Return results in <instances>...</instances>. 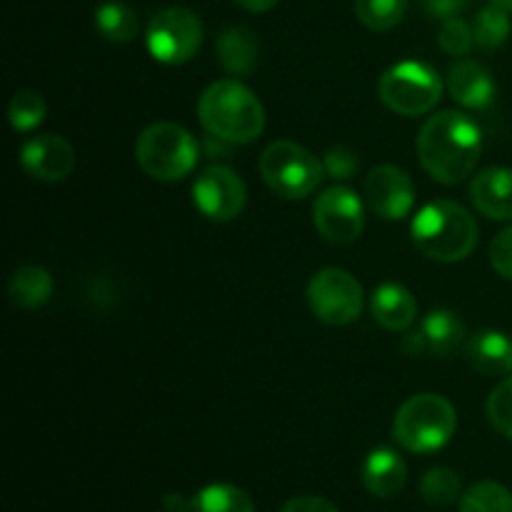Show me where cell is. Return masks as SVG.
<instances>
[{"label": "cell", "mask_w": 512, "mask_h": 512, "mask_svg": "<svg viewBox=\"0 0 512 512\" xmlns=\"http://www.w3.org/2000/svg\"><path fill=\"white\" fill-rule=\"evenodd\" d=\"M480 153L483 133L478 123L458 110L430 115L418 133V160L435 183H463L478 165Z\"/></svg>", "instance_id": "obj_1"}, {"label": "cell", "mask_w": 512, "mask_h": 512, "mask_svg": "<svg viewBox=\"0 0 512 512\" xmlns=\"http://www.w3.org/2000/svg\"><path fill=\"white\" fill-rule=\"evenodd\" d=\"M205 133L228 145H248L265 130V108L258 95L240 80H215L198 100Z\"/></svg>", "instance_id": "obj_2"}, {"label": "cell", "mask_w": 512, "mask_h": 512, "mask_svg": "<svg viewBox=\"0 0 512 512\" xmlns=\"http://www.w3.org/2000/svg\"><path fill=\"white\" fill-rule=\"evenodd\" d=\"M413 243L420 253L438 263H460L478 245V223L455 200H433L415 213Z\"/></svg>", "instance_id": "obj_3"}, {"label": "cell", "mask_w": 512, "mask_h": 512, "mask_svg": "<svg viewBox=\"0 0 512 512\" xmlns=\"http://www.w3.org/2000/svg\"><path fill=\"white\" fill-rule=\"evenodd\" d=\"M458 428V413L453 403L438 393H420L405 400L393 420V438L400 448L418 455L443 450Z\"/></svg>", "instance_id": "obj_4"}, {"label": "cell", "mask_w": 512, "mask_h": 512, "mask_svg": "<svg viewBox=\"0 0 512 512\" xmlns=\"http://www.w3.org/2000/svg\"><path fill=\"white\" fill-rule=\"evenodd\" d=\"M200 158V145L188 128L178 123H153L135 140V160L148 178L178 183L188 178Z\"/></svg>", "instance_id": "obj_5"}, {"label": "cell", "mask_w": 512, "mask_h": 512, "mask_svg": "<svg viewBox=\"0 0 512 512\" xmlns=\"http://www.w3.org/2000/svg\"><path fill=\"white\" fill-rule=\"evenodd\" d=\"M260 175L275 195L300 200L313 195L325 178V165L305 145L293 140H275L258 160Z\"/></svg>", "instance_id": "obj_6"}, {"label": "cell", "mask_w": 512, "mask_h": 512, "mask_svg": "<svg viewBox=\"0 0 512 512\" xmlns=\"http://www.w3.org/2000/svg\"><path fill=\"white\" fill-rule=\"evenodd\" d=\"M378 95L383 105L405 118H418L430 113L440 103L443 80L420 60H403L383 73L378 83Z\"/></svg>", "instance_id": "obj_7"}, {"label": "cell", "mask_w": 512, "mask_h": 512, "mask_svg": "<svg viewBox=\"0 0 512 512\" xmlns=\"http://www.w3.org/2000/svg\"><path fill=\"white\" fill-rule=\"evenodd\" d=\"M148 53L163 65H183L198 55L203 45V23L188 8H163L145 28Z\"/></svg>", "instance_id": "obj_8"}, {"label": "cell", "mask_w": 512, "mask_h": 512, "mask_svg": "<svg viewBox=\"0 0 512 512\" xmlns=\"http://www.w3.org/2000/svg\"><path fill=\"white\" fill-rule=\"evenodd\" d=\"M363 285L343 268H323L310 278L308 305L315 318L325 325H348L363 313Z\"/></svg>", "instance_id": "obj_9"}, {"label": "cell", "mask_w": 512, "mask_h": 512, "mask_svg": "<svg viewBox=\"0 0 512 512\" xmlns=\"http://www.w3.org/2000/svg\"><path fill=\"white\" fill-rule=\"evenodd\" d=\"M313 223L320 238L333 245H350L365 230V203L355 190L333 185L313 203Z\"/></svg>", "instance_id": "obj_10"}, {"label": "cell", "mask_w": 512, "mask_h": 512, "mask_svg": "<svg viewBox=\"0 0 512 512\" xmlns=\"http://www.w3.org/2000/svg\"><path fill=\"white\" fill-rule=\"evenodd\" d=\"M193 203L213 223H230L248 203V185L228 165H210L195 178Z\"/></svg>", "instance_id": "obj_11"}, {"label": "cell", "mask_w": 512, "mask_h": 512, "mask_svg": "<svg viewBox=\"0 0 512 512\" xmlns=\"http://www.w3.org/2000/svg\"><path fill=\"white\" fill-rule=\"evenodd\" d=\"M365 203L378 218L403 220L415 208V185L398 165H378L365 175Z\"/></svg>", "instance_id": "obj_12"}, {"label": "cell", "mask_w": 512, "mask_h": 512, "mask_svg": "<svg viewBox=\"0 0 512 512\" xmlns=\"http://www.w3.org/2000/svg\"><path fill=\"white\" fill-rule=\"evenodd\" d=\"M465 323L453 310H430L420 328L403 338V350L408 355H433L448 358L465 343Z\"/></svg>", "instance_id": "obj_13"}, {"label": "cell", "mask_w": 512, "mask_h": 512, "mask_svg": "<svg viewBox=\"0 0 512 512\" xmlns=\"http://www.w3.org/2000/svg\"><path fill=\"white\" fill-rule=\"evenodd\" d=\"M20 165L25 173L43 183H58L75 168V150L65 138L55 133L35 135L20 148Z\"/></svg>", "instance_id": "obj_14"}, {"label": "cell", "mask_w": 512, "mask_h": 512, "mask_svg": "<svg viewBox=\"0 0 512 512\" xmlns=\"http://www.w3.org/2000/svg\"><path fill=\"white\" fill-rule=\"evenodd\" d=\"M465 358L485 378L512 375V338L500 330H480L465 340Z\"/></svg>", "instance_id": "obj_15"}, {"label": "cell", "mask_w": 512, "mask_h": 512, "mask_svg": "<svg viewBox=\"0 0 512 512\" xmlns=\"http://www.w3.org/2000/svg\"><path fill=\"white\" fill-rule=\"evenodd\" d=\"M448 90L453 95L455 103L470 110L488 108L495 100V80L485 65L478 60L460 58L458 63L450 68L448 75Z\"/></svg>", "instance_id": "obj_16"}, {"label": "cell", "mask_w": 512, "mask_h": 512, "mask_svg": "<svg viewBox=\"0 0 512 512\" xmlns=\"http://www.w3.org/2000/svg\"><path fill=\"white\" fill-rule=\"evenodd\" d=\"M473 205L490 220H512V168H485L470 183Z\"/></svg>", "instance_id": "obj_17"}, {"label": "cell", "mask_w": 512, "mask_h": 512, "mask_svg": "<svg viewBox=\"0 0 512 512\" xmlns=\"http://www.w3.org/2000/svg\"><path fill=\"white\" fill-rule=\"evenodd\" d=\"M360 478H363L365 490L373 498L388 500L403 493L405 485H408V465L395 450L375 448L365 458Z\"/></svg>", "instance_id": "obj_18"}, {"label": "cell", "mask_w": 512, "mask_h": 512, "mask_svg": "<svg viewBox=\"0 0 512 512\" xmlns=\"http://www.w3.org/2000/svg\"><path fill=\"white\" fill-rule=\"evenodd\" d=\"M370 313L380 328L390 333H405L418 318V300L405 285L383 283L373 290Z\"/></svg>", "instance_id": "obj_19"}, {"label": "cell", "mask_w": 512, "mask_h": 512, "mask_svg": "<svg viewBox=\"0 0 512 512\" xmlns=\"http://www.w3.org/2000/svg\"><path fill=\"white\" fill-rule=\"evenodd\" d=\"M215 53L218 63L233 75H248L258 65L260 40L245 25H230L215 40Z\"/></svg>", "instance_id": "obj_20"}, {"label": "cell", "mask_w": 512, "mask_h": 512, "mask_svg": "<svg viewBox=\"0 0 512 512\" xmlns=\"http://www.w3.org/2000/svg\"><path fill=\"white\" fill-rule=\"evenodd\" d=\"M8 295L15 308H43L53 298V275L40 265H23L10 275Z\"/></svg>", "instance_id": "obj_21"}, {"label": "cell", "mask_w": 512, "mask_h": 512, "mask_svg": "<svg viewBox=\"0 0 512 512\" xmlns=\"http://www.w3.org/2000/svg\"><path fill=\"white\" fill-rule=\"evenodd\" d=\"M95 30L100 33V38H105L108 43H133L140 33V18L128 3H120V0H108V3H100L95 8Z\"/></svg>", "instance_id": "obj_22"}, {"label": "cell", "mask_w": 512, "mask_h": 512, "mask_svg": "<svg viewBox=\"0 0 512 512\" xmlns=\"http://www.w3.org/2000/svg\"><path fill=\"white\" fill-rule=\"evenodd\" d=\"M185 512H255V505L245 490L230 483H213L188 500Z\"/></svg>", "instance_id": "obj_23"}, {"label": "cell", "mask_w": 512, "mask_h": 512, "mask_svg": "<svg viewBox=\"0 0 512 512\" xmlns=\"http://www.w3.org/2000/svg\"><path fill=\"white\" fill-rule=\"evenodd\" d=\"M420 495L428 505L435 508H448L463 498V478L448 465L430 468L420 480Z\"/></svg>", "instance_id": "obj_24"}, {"label": "cell", "mask_w": 512, "mask_h": 512, "mask_svg": "<svg viewBox=\"0 0 512 512\" xmlns=\"http://www.w3.org/2000/svg\"><path fill=\"white\" fill-rule=\"evenodd\" d=\"M473 35H475V45L485 50H498L508 43L510 33H512V23H510V13L508 10L498 8V5L488 3L478 15L473 18Z\"/></svg>", "instance_id": "obj_25"}, {"label": "cell", "mask_w": 512, "mask_h": 512, "mask_svg": "<svg viewBox=\"0 0 512 512\" xmlns=\"http://www.w3.org/2000/svg\"><path fill=\"white\" fill-rule=\"evenodd\" d=\"M405 10H408V0H355L358 20L375 33H385L403 23Z\"/></svg>", "instance_id": "obj_26"}, {"label": "cell", "mask_w": 512, "mask_h": 512, "mask_svg": "<svg viewBox=\"0 0 512 512\" xmlns=\"http://www.w3.org/2000/svg\"><path fill=\"white\" fill-rule=\"evenodd\" d=\"M458 512H512V493L505 485L483 480L465 490Z\"/></svg>", "instance_id": "obj_27"}, {"label": "cell", "mask_w": 512, "mask_h": 512, "mask_svg": "<svg viewBox=\"0 0 512 512\" xmlns=\"http://www.w3.org/2000/svg\"><path fill=\"white\" fill-rule=\"evenodd\" d=\"M45 113H48V105L38 90H18L8 105L10 128L15 133H30L43 123Z\"/></svg>", "instance_id": "obj_28"}, {"label": "cell", "mask_w": 512, "mask_h": 512, "mask_svg": "<svg viewBox=\"0 0 512 512\" xmlns=\"http://www.w3.org/2000/svg\"><path fill=\"white\" fill-rule=\"evenodd\" d=\"M485 413H488L490 425H493L503 438L512 440V375H508V378L488 395Z\"/></svg>", "instance_id": "obj_29"}, {"label": "cell", "mask_w": 512, "mask_h": 512, "mask_svg": "<svg viewBox=\"0 0 512 512\" xmlns=\"http://www.w3.org/2000/svg\"><path fill=\"white\" fill-rule=\"evenodd\" d=\"M438 40H440V48H443L448 55H453V58H465L475 45L473 25L465 23L463 18L443 20V28H440Z\"/></svg>", "instance_id": "obj_30"}, {"label": "cell", "mask_w": 512, "mask_h": 512, "mask_svg": "<svg viewBox=\"0 0 512 512\" xmlns=\"http://www.w3.org/2000/svg\"><path fill=\"white\" fill-rule=\"evenodd\" d=\"M323 165H325V175H328V178L350 180L355 173H358L360 160H358V155L348 148V145H335V148H330L328 153H325Z\"/></svg>", "instance_id": "obj_31"}, {"label": "cell", "mask_w": 512, "mask_h": 512, "mask_svg": "<svg viewBox=\"0 0 512 512\" xmlns=\"http://www.w3.org/2000/svg\"><path fill=\"white\" fill-rule=\"evenodd\" d=\"M490 263L500 278L512 280V225L500 230L490 243Z\"/></svg>", "instance_id": "obj_32"}, {"label": "cell", "mask_w": 512, "mask_h": 512, "mask_svg": "<svg viewBox=\"0 0 512 512\" xmlns=\"http://www.w3.org/2000/svg\"><path fill=\"white\" fill-rule=\"evenodd\" d=\"M280 512H338V508L330 500L318 498V495H295Z\"/></svg>", "instance_id": "obj_33"}, {"label": "cell", "mask_w": 512, "mask_h": 512, "mask_svg": "<svg viewBox=\"0 0 512 512\" xmlns=\"http://www.w3.org/2000/svg\"><path fill=\"white\" fill-rule=\"evenodd\" d=\"M425 8V13L430 18L438 20H448V18H458L465 8H468L470 0H420Z\"/></svg>", "instance_id": "obj_34"}, {"label": "cell", "mask_w": 512, "mask_h": 512, "mask_svg": "<svg viewBox=\"0 0 512 512\" xmlns=\"http://www.w3.org/2000/svg\"><path fill=\"white\" fill-rule=\"evenodd\" d=\"M235 3L243 10H248V13H268V10H273L280 0H235Z\"/></svg>", "instance_id": "obj_35"}, {"label": "cell", "mask_w": 512, "mask_h": 512, "mask_svg": "<svg viewBox=\"0 0 512 512\" xmlns=\"http://www.w3.org/2000/svg\"><path fill=\"white\" fill-rule=\"evenodd\" d=\"M188 500L190 498H183L180 493H168L163 498L165 512H185V508H188Z\"/></svg>", "instance_id": "obj_36"}, {"label": "cell", "mask_w": 512, "mask_h": 512, "mask_svg": "<svg viewBox=\"0 0 512 512\" xmlns=\"http://www.w3.org/2000/svg\"><path fill=\"white\" fill-rule=\"evenodd\" d=\"M493 5H498V8L508 10V13H512V0H490Z\"/></svg>", "instance_id": "obj_37"}]
</instances>
